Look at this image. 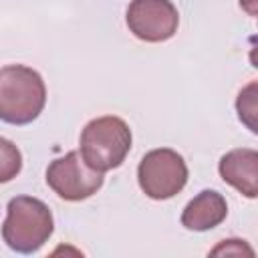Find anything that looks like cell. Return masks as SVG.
<instances>
[{
	"instance_id": "cell-1",
	"label": "cell",
	"mask_w": 258,
	"mask_h": 258,
	"mask_svg": "<svg viewBox=\"0 0 258 258\" xmlns=\"http://www.w3.org/2000/svg\"><path fill=\"white\" fill-rule=\"evenodd\" d=\"M46 105V87L38 71L26 64L0 69V119L10 125L32 123Z\"/></svg>"
},
{
	"instance_id": "cell-2",
	"label": "cell",
	"mask_w": 258,
	"mask_h": 258,
	"mask_svg": "<svg viewBox=\"0 0 258 258\" xmlns=\"http://www.w3.org/2000/svg\"><path fill=\"white\" fill-rule=\"evenodd\" d=\"M54 220L44 202L32 196H16L8 202L2 238L6 246L18 254L40 250L52 236Z\"/></svg>"
},
{
	"instance_id": "cell-3",
	"label": "cell",
	"mask_w": 258,
	"mask_h": 258,
	"mask_svg": "<svg viewBox=\"0 0 258 258\" xmlns=\"http://www.w3.org/2000/svg\"><path fill=\"white\" fill-rule=\"evenodd\" d=\"M131 129L115 115H105L89 121L81 131L79 153L93 169L105 173L119 167L131 151Z\"/></svg>"
},
{
	"instance_id": "cell-4",
	"label": "cell",
	"mask_w": 258,
	"mask_h": 258,
	"mask_svg": "<svg viewBox=\"0 0 258 258\" xmlns=\"http://www.w3.org/2000/svg\"><path fill=\"white\" fill-rule=\"evenodd\" d=\"M137 181L147 198L169 200L185 187L187 165L183 157L169 147L151 149L139 161Z\"/></svg>"
},
{
	"instance_id": "cell-5",
	"label": "cell",
	"mask_w": 258,
	"mask_h": 258,
	"mask_svg": "<svg viewBox=\"0 0 258 258\" xmlns=\"http://www.w3.org/2000/svg\"><path fill=\"white\" fill-rule=\"evenodd\" d=\"M105 177L101 171L87 165L79 151H69L62 157H56L46 167L48 187L67 202H81L97 194Z\"/></svg>"
},
{
	"instance_id": "cell-6",
	"label": "cell",
	"mask_w": 258,
	"mask_h": 258,
	"mask_svg": "<svg viewBox=\"0 0 258 258\" xmlns=\"http://www.w3.org/2000/svg\"><path fill=\"white\" fill-rule=\"evenodd\" d=\"M127 26L139 40L163 42L177 32L179 12L171 0H131Z\"/></svg>"
},
{
	"instance_id": "cell-7",
	"label": "cell",
	"mask_w": 258,
	"mask_h": 258,
	"mask_svg": "<svg viewBox=\"0 0 258 258\" xmlns=\"http://www.w3.org/2000/svg\"><path fill=\"white\" fill-rule=\"evenodd\" d=\"M220 177L236 187L246 198H256L258 194V151L250 147L232 149L222 155L218 165Z\"/></svg>"
},
{
	"instance_id": "cell-8",
	"label": "cell",
	"mask_w": 258,
	"mask_h": 258,
	"mask_svg": "<svg viewBox=\"0 0 258 258\" xmlns=\"http://www.w3.org/2000/svg\"><path fill=\"white\" fill-rule=\"evenodd\" d=\"M228 216V204L216 189L200 191L181 212V226L194 232H206L220 226Z\"/></svg>"
},
{
	"instance_id": "cell-9",
	"label": "cell",
	"mask_w": 258,
	"mask_h": 258,
	"mask_svg": "<svg viewBox=\"0 0 258 258\" xmlns=\"http://www.w3.org/2000/svg\"><path fill=\"white\" fill-rule=\"evenodd\" d=\"M22 169L20 149L6 137H0V183L12 181Z\"/></svg>"
},
{
	"instance_id": "cell-10",
	"label": "cell",
	"mask_w": 258,
	"mask_h": 258,
	"mask_svg": "<svg viewBox=\"0 0 258 258\" xmlns=\"http://www.w3.org/2000/svg\"><path fill=\"white\" fill-rule=\"evenodd\" d=\"M236 109H238L240 121L252 133H256L258 129H256V83L254 81L240 91L238 101H236Z\"/></svg>"
},
{
	"instance_id": "cell-11",
	"label": "cell",
	"mask_w": 258,
	"mask_h": 258,
	"mask_svg": "<svg viewBox=\"0 0 258 258\" xmlns=\"http://www.w3.org/2000/svg\"><path fill=\"white\" fill-rule=\"evenodd\" d=\"M222 252H226V254H242V252H246L250 256L254 254L252 248H248L244 240H224V244H220L218 248L212 250V254H222Z\"/></svg>"
}]
</instances>
